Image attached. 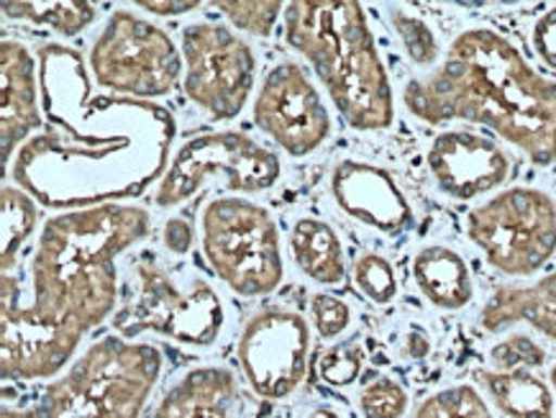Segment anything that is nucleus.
<instances>
[{"mask_svg":"<svg viewBox=\"0 0 556 418\" xmlns=\"http://www.w3.org/2000/svg\"><path fill=\"white\" fill-rule=\"evenodd\" d=\"M45 129L5 169L13 186L52 211H83L147 193L173 160L177 124L165 105L92 96L88 62L73 47H39Z\"/></svg>","mask_w":556,"mask_h":418,"instance_id":"nucleus-1","label":"nucleus"},{"mask_svg":"<svg viewBox=\"0 0 556 418\" xmlns=\"http://www.w3.org/2000/svg\"><path fill=\"white\" fill-rule=\"evenodd\" d=\"M149 231V211L131 203L64 211L41 224L28 295L16 275L0 278L3 380H49L73 365L83 339L116 311L118 257Z\"/></svg>","mask_w":556,"mask_h":418,"instance_id":"nucleus-2","label":"nucleus"},{"mask_svg":"<svg viewBox=\"0 0 556 418\" xmlns=\"http://www.w3.org/2000/svg\"><path fill=\"white\" fill-rule=\"evenodd\" d=\"M403 103L429 126L477 124L533 165L556 162V80L495 28L477 26L454 37L431 75L405 85Z\"/></svg>","mask_w":556,"mask_h":418,"instance_id":"nucleus-3","label":"nucleus"},{"mask_svg":"<svg viewBox=\"0 0 556 418\" xmlns=\"http://www.w3.org/2000/svg\"><path fill=\"white\" fill-rule=\"evenodd\" d=\"M285 41L316 69L341 118L356 131H384L395 98L372 26L354 0H292L282 13Z\"/></svg>","mask_w":556,"mask_h":418,"instance_id":"nucleus-4","label":"nucleus"},{"mask_svg":"<svg viewBox=\"0 0 556 418\" xmlns=\"http://www.w3.org/2000/svg\"><path fill=\"white\" fill-rule=\"evenodd\" d=\"M162 365L154 344L103 337L56 375L31 406H3L0 418H141Z\"/></svg>","mask_w":556,"mask_h":418,"instance_id":"nucleus-5","label":"nucleus"},{"mask_svg":"<svg viewBox=\"0 0 556 418\" xmlns=\"http://www.w3.org/2000/svg\"><path fill=\"white\" fill-rule=\"evenodd\" d=\"M131 273L137 293L111 318L116 337L134 342L141 334H156L195 350L218 342L226 311L211 282L203 278L175 280V275L149 254L134 262Z\"/></svg>","mask_w":556,"mask_h":418,"instance_id":"nucleus-6","label":"nucleus"},{"mask_svg":"<svg viewBox=\"0 0 556 418\" xmlns=\"http://www.w3.org/2000/svg\"><path fill=\"white\" fill-rule=\"evenodd\" d=\"M203 257L241 297H265L285 280L280 226L249 198H213L201 216Z\"/></svg>","mask_w":556,"mask_h":418,"instance_id":"nucleus-7","label":"nucleus"},{"mask_svg":"<svg viewBox=\"0 0 556 418\" xmlns=\"http://www.w3.org/2000/svg\"><path fill=\"white\" fill-rule=\"evenodd\" d=\"M88 69L105 93L154 103L182 80V54L165 28L118 9L92 41Z\"/></svg>","mask_w":556,"mask_h":418,"instance_id":"nucleus-8","label":"nucleus"},{"mask_svg":"<svg viewBox=\"0 0 556 418\" xmlns=\"http://www.w3.org/2000/svg\"><path fill=\"white\" fill-rule=\"evenodd\" d=\"M282 177V162L273 149L244 131H208L192 137L169 160L167 173L156 182L154 203L173 208L198 195L208 182L231 193L256 195L273 190Z\"/></svg>","mask_w":556,"mask_h":418,"instance_id":"nucleus-9","label":"nucleus"},{"mask_svg":"<svg viewBox=\"0 0 556 418\" xmlns=\"http://www.w3.org/2000/svg\"><path fill=\"white\" fill-rule=\"evenodd\" d=\"M467 237L508 278L536 275L556 252V203L539 188H508L467 214Z\"/></svg>","mask_w":556,"mask_h":418,"instance_id":"nucleus-10","label":"nucleus"},{"mask_svg":"<svg viewBox=\"0 0 556 418\" xmlns=\"http://www.w3.org/2000/svg\"><path fill=\"white\" fill-rule=\"evenodd\" d=\"M185 96L216 122H233L256 83V54L237 28L195 21L180 34Z\"/></svg>","mask_w":556,"mask_h":418,"instance_id":"nucleus-11","label":"nucleus"},{"mask_svg":"<svg viewBox=\"0 0 556 418\" xmlns=\"http://www.w3.org/2000/svg\"><path fill=\"white\" fill-rule=\"evenodd\" d=\"M311 326L298 311L260 308L237 342L239 370L256 398L282 401L301 388L308 372Z\"/></svg>","mask_w":556,"mask_h":418,"instance_id":"nucleus-12","label":"nucleus"},{"mask_svg":"<svg viewBox=\"0 0 556 418\" xmlns=\"http://www.w3.org/2000/svg\"><path fill=\"white\" fill-rule=\"evenodd\" d=\"M254 124L290 157H308L329 141L331 116L324 98L298 62H280L254 98Z\"/></svg>","mask_w":556,"mask_h":418,"instance_id":"nucleus-13","label":"nucleus"},{"mask_svg":"<svg viewBox=\"0 0 556 418\" xmlns=\"http://www.w3.org/2000/svg\"><path fill=\"white\" fill-rule=\"evenodd\" d=\"M426 165L437 188L454 201L493 193L513 173L510 154L493 137L472 129L437 134L426 152Z\"/></svg>","mask_w":556,"mask_h":418,"instance_id":"nucleus-14","label":"nucleus"},{"mask_svg":"<svg viewBox=\"0 0 556 418\" xmlns=\"http://www.w3.org/2000/svg\"><path fill=\"white\" fill-rule=\"evenodd\" d=\"M331 198L349 218L388 237H401L416 224L408 195L388 169L372 162H337L331 173Z\"/></svg>","mask_w":556,"mask_h":418,"instance_id":"nucleus-15","label":"nucleus"},{"mask_svg":"<svg viewBox=\"0 0 556 418\" xmlns=\"http://www.w3.org/2000/svg\"><path fill=\"white\" fill-rule=\"evenodd\" d=\"M45 129L41 111L39 60L16 39L0 45V139L3 169H9L18 149Z\"/></svg>","mask_w":556,"mask_h":418,"instance_id":"nucleus-16","label":"nucleus"},{"mask_svg":"<svg viewBox=\"0 0 556 418\" xmlns=\"http://www.w3.org/2000/svg\"><path fill=\"white\" fill-rule=\"evenodd\" d=\"M247 401L228 367H192L156 403L152 418H244Z\"/></svg>","mask_w":556,"mask_h":418,"instance_id":"nucleus-17","label":"nucleus"},{"mask_svg":"<svg viewBox=\"0 0 556 418\" xmlns=\"http://www.w3.org/2000/svg\"><path fill=\"white\" fill-rule=\"evenodd\" d=\"M529 324L541 337L556 344V270L531 286L497 288L480 314V326L490 334Z\"/></svg>","mask_w":556,"mask_h":418,"instance_id":"nucleus-18","label":"nucleus"},{"mask_svg":"<svg viewBox=\"0 0 556 418\" xmlns=\"http://www.w3.org/2000/svg\"><path fill=\"white\" fill-rule=\"evenodd\" d=\"M413 282L420 295L441 311H462L475 297V280L467 259L452 246L431 244L413 257Z\"/></svg>","mask_w":556,"mask_h":418,"instance_id":"nucleus-19","label":"nucleus"},{"mask_svg":"<svg viewBox=\"0 0 556 418\" xmlns=\"http://www.w3.org/2000/svg\"><path fill=\"white\" fill-rule=\"evenodd\" d=\"M477 382L493 406L508 418H554L552 385L533 370H477Z\"/></svg>","mask_w":556,"mask_h":418,"instance_id":"nucleus-20","label":"nucleus"},{"mask_svg":"<svg viewBox=\"0 0 556 418\" xmlns=\"http://www.w3.org/2000/svg\"><path fill=\"white\" fill-rule=\"evenodd\" d=\"M290 250L298 270L318 286H339L346 275L344 244L331 224L298 218L290 231Z\"/></svg>","mask_w":556,"mask_h":418,"instance_id":"nucleus-21","label":"nucleus"},{"mask_svg":"<svg viewBox=\"0 0 556 418\" xmlns=\"http://www.w3.org/2000/svg\"><path fill=\"white\" fill-rule=\"evenodd\" d=\"M3 16L13 21H26V24L45 26L49 31L62 34V37H77L85 28L96 24L98 5L88 0H62V3H11L5 0Z\"/></svg>","mask_w":556,"mask_h":418,"instance_id":"nucleus-22","label":"nucleus"},{"mask_svg":"<svg viewBox=\"0 0 556 418\" xmlns=\"http://www.w3.org/2000/svg\"><path fill=\"white\" fill-rule=\"evenodd\" d=\"M0 208H3V259L0 267L11 273L21 246L31 239L39 224V203L26 190L16 186H3L0 190Z\"/></svg>","mask_w":556,"mask_h":418,"instance_id":"nucleus-23","label":"nucleus"},{"mask_svg":"<svg viewBox=\"0 0 556 418\" xmlns=\"http://www.w3.org/2000/svg\"><path fill=\"white\" fill-rule=\"evenodd\" d=\"M413 418H495L488 401L469 382L444 388V391L429 395L413 410Z\"/></svg>","mask_w":556,"mask_h":418,"instance_id":"nucleus-24","label":"nucleus"},{"mask_svg":"<svg viewBox=\"0 0 556 418\" xmlns=\"http://www.w3.org/2000/svg\"><path fill=\"white\" fill-rule=\"evenodd\" d=\"M392 31L401 39V45L408 54V60L418 67H433L441 56V45L433 34V28L426 24L420 16H413V13L403 9H390L388 13Z\"/></svg>","mask_w":556,"mask_h":418,"instance_id":"nucleus-25","label":"nucleus"},{"mask_svg":"<svg viewBox=\"0 0 556 418\" xmlns=\"http://www.w3.org/2000/svg\"><path fill=\"white\" fill-rule=\"evenodd\" d=\"M213 9H218L224 16L231 21V28L237 31H247L252 37L269 39L273 37L277 21L285 13V3L280 0H218L213 3Z\"/></svg>","mask_w":556,"mask_h":418,"instance_id":"nucleus-26","label":"nucleus"},{"mask_svg":"<svg viewBox=\"0 0 556 418\" xmlns=\"http://www.w3.org/2000/svg\"><path fill=\"white\" fill-rule=\"evenodd\" d=\"M352 278H354L356 290H359L367 301L377 303V306H388V303L395 301L397 275H395V267H392V262L384 259L382 254H375V252L359 254V257L354 259Z\"/></svg>","mask_w":556,"mask_h":418,"instance_id":"nucleus-27","label":"nucleus"},{"mask_svg":"<svg viewBox=\"0 0 556 418\" xmlns=\"http://www.w3.org/2000/svg\"><path fill=\"white\" fill-rule=\"evenodd\" d=\"M365 370V346L356 339L331 346L316 359V375L320 382L331 388H349L359 380Z\"/></svg>","mask_w":556,"mask_h":418,"instance_id":"nucleus-28","label":"nucleus"},{"mask_svg":"<svg viewBox=\"0 0 556 418\" xmlns=\"http://www.w3.org/2000/svg\"><path fill=\"white\" fill-rule=\"evenodd\" d=\"M410 395L395 378H375L359 391V410L365 418H403L408 414Z\"/></svg>","mask_w":556,"mask_h":418,"instance_id":"nucleus-29","label":"nucleus"},{"mask_svg":"<svg viewBox=\"0 0 556 418\" xmlns=\"http://www.w3.org/2000/svg\"><path fill=\"white\" fill-rule=\"evenodd\" d=\"M548 354L536 339L529 334H510L490 350V363L493 370L513 372V370H539L544 367Z\"/></svg>","mask_w":556,"mask_h":418,"instance_id":"nucleus-30","label":"nucleus"},{"mask_svg":"<svg viewBox=\"0 0 556 418\" xmlns=\"http://www.w3.org/2000/svg\"><path fill=\"white\" fill-rule=\"evenodd\" d=\"M311 321L320 339H337L352 324V306L339 295L316 293L311 297Z\"/></svg>","mask_w":556,"mask_h":418,"instance_id":"nucleus-31","label":"nucleus"},{"mask_svg":"<svg viewBox=\"0 0 556 418\" xmlns=\"http://www.w3.org/2000/svg\"><path fill=\"white\" fill-rule=\"evenodd\" d=\"M531 47L539 60L556 73V5L536 18L531 28Z\"/></svg>","mask_w":556,"mask_h":418,"instance_id":"nucleus-32","label":"nucleus"},{"mask_svg":"<svg viewBox=\"0 0 556 418\" xmlns=\"http://www.w3.org/2000/svg\"><path fill=\"white\" fill-rule=\"evenodd\" d=\"M162 244L177 257H185L195 246V226L182 216L167 218L165 226H162Z\"/></svg>","mask_w":556,"mask_h":418,"instance_id":"nucleus-33","label":"nucleus"},{"mask_svg":"<svg viewBox=\"0 0 556 418\" xmlns=\"http://www.w3.org/2000/svg\"><path fill=\"white\" fill-rule=\"evenodd\" d=\"M431 350H433L431 337L426 334L424 329H418V326H413V329L403 339V354L408 359H413V363H420V359L429 357Z\"/></svg>","mask_w":556,"mask_h":418,"instance_id":"nucleus-34","label":"nucleus"},{"mask_svg":"<svg viewBox=\"0 0 556 418\" xmlns=\"http://www.w3.org/2000/svg\"><path fill=\"white\" fill-rule=\"evenodd\" d=\"M139 9L154 13V16H182V13L198 11L201 9V0H188V3H177V0H169V3H162V0H139Z\"/></svg>","mask_w":556,"mask_h":418,"instance_id":"nucleus-35","label":"nucleus"},{"mask_svg":"<svg viewBox=\"0 0 556 418\" xmlns=\"http://www.w3.org/2000/svg\"><path fill=\"white\" fill-rule=\"evenodd\" d=\"M308 418H341L333 408H316Z\"/></svg>","mask_w":556,"mask_h":418,"instance_id":"nucleus-36","label":"nucleus"},{"mask_svg":"<svg viewBox=\"0 0 556 418\" xmlns=\"http://www.w3.org/2000/svg\"><path fill=\"white\" fill-rule=\"evenodd\" d=\"M548 380H552V391H554V398H556V365L552 367V375H548Z\"/></svg>","mask_w":556,"mask_h":418,"instance_id":"nucleus-37","label":"nucleus"}]
</instances>
